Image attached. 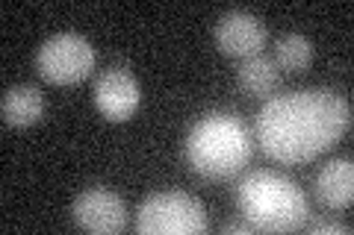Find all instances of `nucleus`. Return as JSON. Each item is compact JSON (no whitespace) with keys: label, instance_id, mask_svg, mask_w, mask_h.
I'll list each match as a JSON object with an SVG mask.
<instances>
[{"label":"nucleus","instance_id":"8","mask_svg":"<svg viewBox=\"0 0 354 235\" xmlns=\"http://www.w3.org/2000/svg\"><path fill=\"white\" fill-rule=\"evenodd\" d=\"M266 32L263 21L251 12H242V9H234V12L221 15L216 24V44L221 53L236 56V59H248V56H260V50L266 48Z\"/></svg>","mask_w":354,"mask_h":235},{"label":"nucleus","instance_id":"1","mask_svg":"<svg viewBox=\"0 0 354 235\" xmlns=\"http://www.w3.org/2000/svg\"><path fill=\"white\" fill-rule=\"evenodd\" d=\"M351 127L348 100L330 88L278 94L254 121V141L281 165H304L328 153Z\"/></svg>","mask_w":354,"mask_h":235},{"label":"nucleus","instance_id":"9","mask_svg":"<svg viewBox=\"0 0 354 235\" xmlns=\"http://www.w3.org/2000/svg\"><path fill=\"white\" fill-rule=\"evenodd\" d=\"M316 197L328 209H348L354 203V165L351 159H334L316 174Z\"/></svg>","mask_w":354,"mask_h":235},{"label":"nucleus","instance_id":"5","mask_svg":"<svg viewBox=\"0 0 354 235\" xmlns=\"http://www.w3.org/2000/svg\"><path fill=\"white\" fill-rule=\"evenodd\" d=\"M95 48L77 32H59L39 48L36 68L50 85H77L95 71Z\"/></svg>","mask_w":354,"mask_h":235},{"label":"nucleus","instance_id":"7","mask_svg":"<svg viewBox=\"0 0 354 235\" xmlns=\"http://www.w3.org/2000/svg\"><path fill=\"white\" fill-rule=\"evenodd\" d=\"M95 106L97 112L106 118V121H127L136 115L139 109V100H142V92H139V83L136 76L124 68H109L104 71L101 76L95 80Z\"/></svg>","mask_w":354,"mask_h":235},{"label":"nucleus","instance_id":"3","mask_svg":"<svg viewBox=\"0 0 354 235\" xmlns=\"http://www.w3.org/2000/svg\"><path fill=\"white\" fill-rule=\"evenodd\" d=\"M245 221L263 232H292L307 223V197L292 180L274 171H251L236 188Z\"/></svg>","mask_w":354,"mask_h":235},{"label":"nucleus","instance_id":"6","mask_svg":"<svg viewBox=\"0 0 354 235\" xmlns=\"http://www.w3.org/2000/svg\"><path fill=\"white\" fill-rule=\"evenodd\" d=\"M71 215L77 227L97 235H115L127 227V206L109 188H88L74 200Z\"/></svg>","mask_w":354,"mask_h":235},{"label":"nucleus","instance_id":"2","mask_svg":"<svg viewBox=\"0 0 354 235\" xmlns=\"http://www.w3.org/2000/svg\"><path fill=\"white\" fill-rule=\"evenodd\" d=\"M254 136L239 118L227 112H209L186 136V162L207 180L236 176L251 162Z\"/></svg>","mask_w":354,"mask_h":235},{"label":"nucleus","instance_id":"13","mask_svg":"<svg viewBox=\"0 0 354 235\" xmlns=\"http://www.w3.org/2000/svg\"><path fill=\"white\" fill-rule=\"evenodd\" d=\"M307 229L313 232V235H328V232H334V235H348V232H351L348 223H342V221H325V218H322V221H313Z\"/></svg>","mask_w":354,"mask_h":235},{"label":"nucleus","instance_id":"11","mask_svg":"<svg viewBox=\"0 0 354 235\" xmlns=\"http://www.w3.org/2000/svg\"><path fill=\"white\" fill-rule=\"evenodd\" d=\"M236 76H239L242 92H248L254 97H272L281 85V68L269 56H248V59H242Z\"/></svg>","mask_w":354,"mask_h":235},{"label":"nucleus","instance_id":"12","mask_svg":"<svg viewBox=\"0 0 354 235\" xmlns=\"http://www.w3.org/2000/svg\"><path fill=\"white\" fill-rule=\"evenodd\" d=\"M313 62V44L310 39L298 36V32H286L274 41V65L281 71H290V74H301L310 68Z\"/></svg>","mask_w":354,"mask_h":235},{"label":"nucleus","instance_id":"14","mask_svg":"<svg viewBox=\"0 0 354 235\" xmlns=\"http://www.w3.org/2000/svg\"><path fill=\"white\" fill-rule=\"evenodd\" d=\"M221 232H225V235H251V232H257V229H254V223H251V221L242 218V221H230V223H225V227H221Z\"/></svg>","mask_w":354,"mask_h":235},{"label":"nucleus","instance_id":"10","mask_svg":"<svg viewBox=\"0 0 354 235\" xmlns=\"http://www.w3.org/2000/svg\"><path fill=\"white\" fill-rule=\"evenodd\" d=\"M0 115H3L9 127H32V124H39L44 115V97L39 88H32V85H15L3 94Z\"/></svg>","mask_w":354,"mask_h":235},{"label":"nucleus","instance_id":"4","mask_svg":"<svg viewBox=\"0 0 354 235\" xmlns=\"http://www.w3.org/2000/svg\"><path fill=\"white\" fill-rule=\"evenodd\" d=\"M207 227L209 221L204 203L183 192L151 194L136 212L139 235H201Z\"/></svg>","mask_w":354,"mask_h":235}]
</instances>
